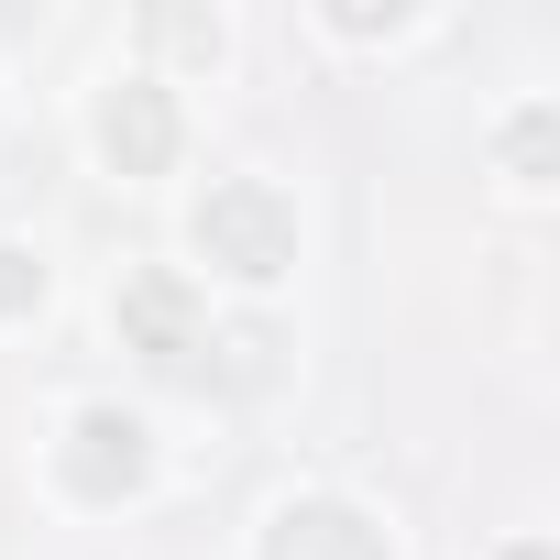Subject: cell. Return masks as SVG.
<instances>
[{
    "mask_svg": "<svg viewBox=\"0 0 560 560\" xmlns=\"http://www.w3.org/2000/svg\"><path fill=\"white\" fill-rule=\"evenodd\" d=\"M121 319H132V341H143L154 363H187V352H198V308H187L176 275H143V287L121 298Z\"/></svg>",
    "mask_w": 560,
    "mask_h": 560,
    "instance_id": "2",
    "label": "cell"
},
{
    "mask_svg": "<svg viewBox=\"0 0 560 560\" xmlns=\"http://www.w3.org/2000/svg\"><path fill=\"white\" fill-rule=\"evenodd\" d=\"M198 242H220L231 275H275V264L298 253V231H287V209H275V187H220L209 220H198Z\"/></svg>",
    "mask_w": 560,
    "mask_h": 560,
    "instance_id": "1",
    "label": "cell"
},
{
    "mask_svg": "<svg viewBox=\"0 0 560 560\" xmlns=\"http://www.w3.org/2000/svg\"><path fill=\"white\" fill-rule=\"evenodd\" d=\"M34 287H45V275H34V264H23V253H0V308H23V298H34Z\"/></svg>",
    "mask_w": 560,
    "mask_h": 560,
    "instance_id": "4",
    "label": "cell"
},
{
    "mask_svg": "<svg viewBox=\"0 0 560 560\" xmlns=\"http://www.w3.org/2000/svg\"><path fill=\"white\" fill-rule=\"evenodd\" d=\"M100 132H110V154H121V165H165V154H176V110H165V89H143V78L110 100V121H100Z\"/></svg>",
    "mask_w": 560,
    "mask_h": 560,
    "instance_id": "3",
    "label": "cell"
}]
</instances>
